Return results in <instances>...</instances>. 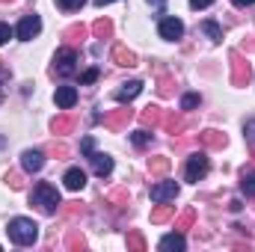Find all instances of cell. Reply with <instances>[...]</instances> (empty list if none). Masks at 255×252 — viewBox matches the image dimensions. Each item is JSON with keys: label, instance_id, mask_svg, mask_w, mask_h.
<instances>
[{"label": "cell", "instance_id": "cell-1", "mask_svg": "<svg viewBox=\"0 0 255 252\" xmlns=\"http://www.w3.org/2000/svg\"><path fill=\"white\" fill-rule=\"evenodd\" d=\"M6 232H9V241L18 244V247H30V244L39 238V226H36L33 220H27V217H15V220H9Z\"/></svg>", "mask_w": 255, "mask_h": 252}, {"label": "cell", "instance_id": "cell-2", "mask_svg": "<svg viewBox=\"0 0 255 252\" xmlns=\"http://www.w3.org/2000/svg\"><path fill=\"white\" fill-rule=\"evenodd\" d=\"M30 202L36 205V208H42L45 214H54L57 208H60V193L54 184H48V181H39L33 193H30Z\"/></svg>", "mask_w": 255, "mask_h": 252}, {"label": "cell", "instance_id": "cell-3", "mask_svg": "<svg viewBox=\"0 0 255 252\" xmlns=\"http://www.w3.org/2000/svg\"><path fill=\"white\" fill-rule=\"evenodd\" d=\"M39 33H42V18H39L36 12L24 15V18L18 21V27H15V36H18L21 42H33Z\"/></svg>", "mask_w": 255, "mask_h": 252}, {"label": "cell", "instance_id": "cell-4", "mask_svg": "<svg viewBox=\"0 0 255 252\" xmlns=\"http://www.w3.org/2000/svg\"><path fill=\"white\" fill-rule=\"evenodd\" d=\"M208 169H211V160H208V154H190V160H187V169H184V178L187 181H202L205 175H208Z\"/></svg>", "mask_w": 255, "mask_h": 252}, {"label": "cell", "instance_id": "cell-5", "mask_svg": "<svg viewBox=\"0 0 255 252\" xmlns=\"http://www.w3.org/2000/svg\"><path fill=\"white\" fill-rule=\"evenodd\" d=\"M54 68H57L60 77H71V74L77 71V54H74L71 48H60L57 57H54Z\"/></svg>", "mask_w": 255, "mask_h": 252}, {"label": "cell", "instance_id": "cell-6", "mask_svg": "<svg viewBox=\"0 0 255 252\" xmlns=\"http://www.w3.org/2000/svg\"><path fill=\"white\" fill-rule=\"evenodd\" d=\"M157 33H160V39H166V42H178V39L184 36V24H181V18L169 15V18H160Z\"/></svg>", "mask_w": 255, "mask_h": 252}, {"label": "cell", "instance_id": "cell-7", "mask_svg": "<svg viewBox=\"0 0 255 252\" xmlns=\"http://www.w3.org/2000/svg\"><path fill=\"white\" fill-rule=\"evenodd\" d=\"M175 196H178V184H175V181H157V184L151 187V202H157V205L172 202Z\"/></svg>", "mask_w": 255, "mask_h": 252}, {"label": "cell", "instance_id": "cell-8", "mask_svg": "<svg viewBox=\"0 0 255 252\" xmlns=\"http://www.w3.org/2000/svg\"><path fill=\"white\" fill-rule=\"evenodd\" d=\"M21 166H24V172H39L42 166H45V154L42 151H36V148H27L24 154H21Z\"/></svg>", "mask_w": 255, "mask_h": 252}, {"label": "cell", "instance_id": "cell-9", "mask_svg": "<svg viewBox=\"0 0 255 252\" xmlns=\"http://www.w3.org/2000/svg\"><path fill=\"white\" fill-rule=\"evenodd\" d=\"M54 101H57L60 110H71V107L77 104V89H74V86H57Z\"/></svg>", "mask_w": 255, "mask_h": 252}, {"label": "cell", "instance_id": "cell-10", "mask_svg": "<svg viewBox=\"0 0 255 252\" xmlns=\"http://www.w3.org/2000/svg\"><path fill=\"white\" fill-rule=\"evenodd\" d=\"M163 252H181L187 247V241H184V235L181 232H169V235H163L160 238V244H157Z\"/></svg>", "mask_w": 255, "mask_h": 252}, {"label": "cell", "instance_id": "cell-11", "mask_svg": "<svg viewBox=\"0 0 255 252\" xmlns=\"http://www.w3.org/2000/svg\"><path fill=\"white\" fill-rule=\"evenodd\" d=\"M89 160H92V169H95L98 175H110V172H113V157H110V154L92 151V154H89Z\"/></svg>", "mask_w": 255, "mask_h": 252}, {"label": "cell", "instance_id": "cell-12", "mask_svg": "<svg viewBox=\"0 0 255 252\" xmlns=\"http://www.w3.org/2000/svg\"><path fill=\"white\" fill-rule=\"evenodd\" d=\"M63 181H65V187L68 190H83L86 187V172H83L80 166H71V169L63 175Z\"/></svg>", "mask_w": 255, "mask_h": 252}, {"label": "cell", "instance_id": "cell-13", "mask_svg": "<svg viewBox=\"0 0 255 252\" xmlns=\"http://www.w3.org/2000/svg\"><path fill=\"white\" fill-rule=\"evenodd\" d=\"M139 92H142V83H139V80H130V83H125V89L116 92V98H119V101H130V98H136Z\"/></svg>", "mask_w": 255, "mask_h": 252}, {"label": "cell", "instance_id": "cell-14", "mask_svg": "<svg viewBox=\"0 0 255 252\" xmlns=\"http://www.w3.org/2000/svg\"><path fill=\"white\" fill-rule=\"evenodd\" d=\"M241 190H244L250 199H255V169H250V172L241 175Z\"/></svg>", "mask_w": 255, "mask_h": 252}, {"label": "cell", "instance_id": "cell-15", "mask_svg": "<svg viewBox=\"0 0 255 252\" xmlns=\"http://www.w3.org/2000/svg\"><path fill=\"white\" fill-rule=\"evenodd\" d=\"M202 30L211 36V42H223V30L217 27V21H205V24H202Z\"/></svg>", "mask_w": 255, "mask_h": 252}, {"label": "cell", "instance_id": "cell-16", "mask_svg": "<svg viewBox=\"0 0 255 252\" xmlns=\"http://www.w3.org/2000/svg\"><path fill=\"white\" fill-rule=\"evenodd\" d=\"M86 0H57V6L60 9H65V12H74V9H80Z\"/></svg>", "mask_w": 255, "mask_h": 252}, {"label": "cell", "instance_id": "cell-17", "mask_svg": "<svg viewBox=\"0 0 255 252\" xmlns=\"http://www.w3.org/2000/svg\"><path fill=\"white\" fill-rule=\"evenodd\" d=\"M95 80H98V68H89V71H83V77H80L83 86H89V83H95Z\"/></svg>", "mask_w": 255, "mask_h": 252}, {"label": "cell", "instance_id": "cell-18", "mask_svg": "<svg viewBox=\"0 0 255 252\" xmlns=\"http://www.w3.org/2000/svg\"><path fill=\"white\" fill-rule=\"evenodd\" d=\"M196 104H199V95H196V92H190V95L181 98V107H184V110H193Z\"/></svg>", "mask_w": 255, "mask_h": 252}, {"label": "cell", "instance_id": "cell-19", "mask_svg": "<svg viewBox=\"0 0 255 252\" xmlns=\"http://www.w3.org/2000/svg\"><path fill=\"white\" fill-rule=\"evenodd\" d=\"M12 36H15V30H12L9 24H0V45H6Z\"/></svg>", "mask_w": 255, "mask_h": 252}, {"label": "cell", "instance_id": "cell-20", "mask_svg": "<svg viewBox=\"0 0 255 252\" xmlns=\"http://www.w3.org/2000/svg\"><path fill=\"white\" fill-rule=\"evenodd\" d=\"M148 139H151V136H148L145 130H133V145H139V148H142V145H145Z\"/></svg>", "mask_w": 255, "mask_h": 252}, {"label": "cell", "instance_id": "cell-21", "mask_svg": "<svg viewBox=\"0 0 255 252\" xmlns=\"http://www.w3.org/2000/svg\"><path fill=\"white\" fill-rule=\"evenodd\" d=\"M92 145H95V142H92V136H86V139L80 142V151H83V154L89 157V154H92Z\"/></svg>", "mask_w": 255, "mask_h": 252}, {"label": "cell", "instance_id": "cell-22", "mask_svg": "<svg viewBox=\"0 0 255 252\" xmlns=\"http://www.w3.org/2000/svg\"><path fill=\"white\" fill-rule=\"evenodd\" d=\"M211 3H214V0H190V6H193V9H208Z\"/></svg>", "mask_w": 255, "mask_h": 252}, {"label": "cell", "instance_id": "cell-23", "mask_svg": "<svg viewBox=\"0 0 255 252\" xmlns=\"http://www.w3.org/2000/svg\"><path fill=\"white\" fill-rule=\"evenodd\" d=\"M232 3H235V6H241V9H244V6H253L255 0H232Z\"/></svg>", "mask_w": 255, "mask_h": 252}, {"label": "cell", "instance_id": "cell-24", "mask_svg": "<svg viewBox=\"0 0 255 252\" xmlns=\"http://www.w3.org/2000/svg\"><path fill=\"white\" fill-rule=\"evenodd\" d=\"M110 3H116V0H95V6H110Z\"/></svg>", "mask_w": 255, "mask_h": 252}, {"label": "cell", "instance_id": "cell-25", "mask_svg": "<svg viewBox=\"0 0 255 252\" xmlns=\"http://www.w3.org/2000/svg\"><path fill=\"white\" fill-rule=\"evenodd\" d=\"M148 3H151V6H163V0H148Z\"/></svg>", "mask_w": 255, "mask_h": 252}, {"label": "cell", "instance_id": "cell-26", "mask_svg": "<svg viewBox=\"0 0 255 252\" xmlns=\"http://www.w3.org/2000/svg\"><path fill=\"white\" fill-rule=\"evenodd\" d=\"M0 98H3V89H0Z\"/></svg>", "mask_w": 255, "mask_h": 252}, {"label": "cell", "instance_id": "cell-27", "mask_svg": "<svg viewBox=\"0 0 255 252\" xmlns=\"http://www.w3.org/2000/svg\"><path fill=\"white\" fill-rule=\"evenodd\" d=\"M250 136H253V139H255V133H250Z\"/></svg>", "mask_w": 255, "mask_h": 252}]
</instances>
